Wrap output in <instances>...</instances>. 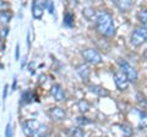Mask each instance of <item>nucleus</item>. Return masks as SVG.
<instances>
[{
	"label": "nucleus",
	"instance_id": "20",
	"mask_svg": "<svg viewBox=\"0 0 147 137\" xmlns=\"http://www.w3.org/2000/svg\"><path fill=\"white\" fill-rule=\"evenodd\" d=\"M82 13H84V16L86 17L87 20H91L92 17H93V15H94V12H93V10H92L91 7H86L84 11H82Z\"/></svg>",
	"mask_w": 147,
	"mask_h": 137
},
{
	"label": "nucleus",
	"instance_id": "27",
	"mask_svg": "<svg viewBox=\"0 0 147 137\" xmlns=\"http://www.w3.org/2000/svg\"><path fill=\"white\" fill-rule=\"evenodd\" d=\"M7 31H9L7 28H3L1 30V37H5V36L7 34Z\"/></svg>",
	"mask_w": 147,
	"mask_h": 137
},
{
	"label": "nucleus",
	"instance_id": "26",
	"mask_svg": "<svg viewBox=\"0 0 147 137\" xmlns=\"http://www.w3.org/2000/svg\"><path fill=\"white\" fill-rule=\"evenodd\" d=\"M15 58H16V60H18V58H20V45H16V55H15Z\"/></svg>",
	"mask_w": 147,
	"mask_h": 137
},
{
	"label": "nucleus",
	"instance_id": "22",
	"mask_svg": "<svg viewBox=\"0 0 147 137\" xmlns=\"http://www.w3.org/2000/svg\"><path fill=\"white\" fill-rule=\"evenodd\" d=\"M76 121H77V124H80V125H86V124H90V120H87V119H86V118H84V116L77 118V119H76Z\"/></svg>",
	"mask_w": 147,
	"mask_h": 137
},
{
	"label": "nucleus",
	"instance_id": "16",
	"mask_svg": "<svg viewBox=\"0 0 147 137\" xmlns=\"http://www.w3.org/2000/svg\"><path fill=\"white\" fill-rule=\"evenodd\" d=\"M64 25L67 27H71L74 25V15L71 12H66L64 15Z\"/></svg>",
	"mask_w": 147,
	"mask_h": 137
},
{
	"label": "nucleus",
	"instance_id": "18",
	"mask_svg": "<svg viewBox=\"0 0 147 137\" xmlns=\"http://www.w3.org/2000/svg\"><path fill=\"white\" fill-rule=\"evenodd\" d=\"M139 126L141 129H145L147 127V115L145 113H140V122H139Z\"/></svg>",
	"mask_w": 147,
	"mask_h": 137
},
{
	"label": "nucleus",
	"instance_id": "30",
	"mask_svg": "<svg viewBox=\"0 0 147 137\" xmlns=\"http://www.w3.org/2000/svg\"><path fill=\"white\" fill-rule=\"evenodd\" d=\"M144 55H145V59H146V60H147V50H146V52H145V54H144Z\"/></svg>",
	"mask_w": 147,
	"mask_h": 137
},
{
	"label": "nucleus",
	"instance_id": "7",
	"mask_svg": "<svg viewBox=\"0 0 147 137\" xmlns=\"http://www.w3.org/2000/svg\"><path fill=\"white\" fill-rule=\"evenodd\" d=\"M114 82H115L117 87L120 89V91H125L127 88V85H129V81L126 79V76L123 74L121 71H118L114 74Z\"/></svg>",
	"mask_w": 147,
	"mask_h": 137
},
{
	"label": "nucleus",
	"instance_id": "29",
	"mask_svg": "<svg viewBox=\"0 0 147 137\" xmlns=\"http://www.w3.org/2000/svg\"><path fill=\"white\" fill-rule=\"evenodd\" d=\"M4 6H6V4L4 1H0V7H4Z\"/></svg>",
	"mask_w": 147,
	"mask_h": 137
},
{
	"label": "nucleus",
	"instance_id": "4",
	"mask_svg": "<svg viewBox=\"0 0 147 137\" xmlns=\"http://www.w3.org/2000/svg\"><path fill=\"white\" fill-rule=\"evenodd\" d=\"M147 40V30L146 28H136L131 34V43L134 45H140Z\"/></svg>",
	"mask_w": 147,
	"mask_h": 137
},
{
	"label": "nucleus",
	"instance_id": "21",
	"mask_svg": "<svg viewBox=\"0 0 147 137\" xmlns=\"http://www.w3.org/2000/svg\"><path fill=\"white\" fill-rule=\"evenodd\" d=\"M121 131H123L124 136H126V137H130L132 134V129H130L127 125H121Z\"/></svg>",
	"mask_w": 147,
	"mask_h": 137
},
{
	"label": "nucleus",
	"instance_id": "3",
	"mask_svg": "<svg viewBox=\"0 0 147 137\" xmlns=\"http://www.w3.org/2000/svg\"><path fill=\"white\" fill-rule=\"evenodd\" d=\"M119 65H120L121 72L126 76L127 81L136 82V80H137V72H136L135 68L130 65V64H129L127 61H125V60H119Z\"/></svg>",
	"mask_w": 147,
	"mask_h": 137
},
{
	"label": "nucleus",
	"instance_id": "28",
	"mask_svg": "<svg viewBox=\"0 0 147 137\" xmlns=\"http://www.w3.org/2000/svg\"><path fill=\"white\" fill-rule=\"evenodd\" d=\"M16 82H17V80H16V77L13 79V82H12V88L15 89V87H16Z\"/></svg>",
	"mask_w": 147,
	"mask_h": 137
},
{
	"label": "nucleus",
	"instance_id": "31",
	"mask_svg": "<svg viewBox=\"0 0 147 137\" xmlns=\"http://www.w3.org/2000/svg\"><path fill=\"white\" fill-rule=\"evenodd\" d=\"M55 137H60V136H55Z\"/></svg>",
	"mask_w": 147,
	"mask_h": 137
},
{
	"label": "nucleus",
	"instance_id": "12",
	"mask_svg": "<svg viewBox=\"0 0 147 137\" xmlns=\"http://www.w3.org/2000/svg\"><path fill=\"white\" fill-rule=\"evenodd\" d=\"M90 91L92 93L99 95V97H107V95H109L108 91L103 87H100V86H90Z\"/></svg>",
	"mask_w": 147,
	"mask_h": 137
},
{
	"label": "nucleus",
	"instance_id": "11",
	"mask_svg": "<svg viewBox=\"0 0 147 137\" xmlns=\"http://www.w3.org/2000/svg\"><path fill=\"white\" fill-rule=\"evenodd\" d=\"M77 74L80 75V77L82 80H85V81H87L88 80V76H90V67L87 66V65H79L77 66Z\"/></svg>",
	"mask_w": 147,
	"mask_h": 137
},
{
	"label": "nucleus",
	"instance_id": "14",
	"mask_svg": "<svg viewBox=\"0 0 147 137\" xmlns=\"http://www.w3.org/2000/svg\"><path fill=\"white\" fill-rule=\"evenodd\" d=\"M137 17L142 25H144V28L147 30V10H140L137 12Z\"/></svg>",
	"mask_w": 147,
	"mask_h": 137
},
{
	"label": "nucleus",
	"instance_id": "1",
	"mask_svg": "<svg viewBox=\"0 0 147 137\" xmlns=\"http://www.w3.org/2000/svg\"><path fill=\"white\" fill-rule=\"evenodd\" d=\"M96 27L100 34L110 37L114 34V21L113 17L107 11H99L96 19Z\"/></svg>",
	"mask_w": 147,
	"mask_h": 137
},
{
	"label": "nucleus",
	"instance_id": "13",
	"mask_svg": "<svg viewBox=\"0 0 147 137\" xmlns=\"http://www.w3.org/2000/svg\"><path fill=\"white\" fill-rule=\"evenodd\" d=\"M69 135L71 137H85V132L80 127H72L69 130Z\"/></svg>",
	"mask_w": 147,
	"mask_h": 137
},
{
	"label": "nucleus",
	"instance_id": "24",
	"mask_svg": "<svg viewBox=\"0 0 147 137\" xmlns=\"http://www.w3.org/2000/svg\"><path fill=\"white\" fill-rule=\"evenodd\" d=\"M47 7H48V10H49L50 13L54 12V4H53V1H47Z\"/></svg>",
	"mask_w": 147,
	"mask_h": 137
},
{
	"label": "nucleus",
	"instance_id": "8",
	"mask_svg": "<svg viewBox=\"0 0 147 137\" xmlns=\"http://www.w3.org/2000/svg\"><path fill=\"white\" fill-rule=\"evenodd\" d=\"M50 94L54 97L55 100L58 102H61V100L65 99V93H64V89L61 88L60 85H54L52 88H50Z\"/></svg>",
	"mask_w": 147,
	"mask_h": 137
},
{
	"label": "nucleus",
	"instance_id": "9",
	"mask_svg": "<svg viewBox=\"0 0 147 137\" xmlns=\"http://www.w3.org/2000/svg\"><path fill=\"white\" fill-rule=\"evenodd\" d=\"M49 115L52 119H54V120H64L65 116H66V113L61 108L54 107L52 109H49Z\"/></svg>",
	"mask_w": 147,
	"mask_h": 137
},
{
	"label": "nucleus",
	"instance_id": "10",
	"mask_svg": "<svg viewBox=\"0 0 147 137\" xmlns=\"http://www.w3.org/2000/svg\"><path fill=\"white\" fill-rule=\"evenodd\" d=\"M114 4L119 7V10L123 11V12H126L129 11L130 9L132 7V5H134V3L130 1V0H125V1H120V0H117V1H114Z\"/></svg>",
	"mask_w": 147,
	"mask_h": 137
},
{
	"label": "nucleus",
	"instance_id": "6",
	"mask_svg": "<svg viewBox=\"0 0 147 137\" xmlns=\"http://www.w3.org/2000/svg\"><path fill=\"white\" fill-rule=\"evenodd\" d=\"M47 7V1H42V0H36L32 4V15H33L34 19L40 20L43 15L44 9Z\"/></svg>",
	"mask_w": 147,
	"mask_h": 137
},
{
	"label": "nucleus",
	"instance_id": "2",
	"mask_svg": "<svg viewBox=\"0 0 147 137\" xmlns=\"http://www.w3.org/2000/svg\"><path fill=\"white\" fill-rule=\"evenodd\" d=\"M22 127H24L25 134L32 137H43L44 134L47 132V126L42 125L37 120H26L22 124Z\"/></svg>",
	"mask_w": 147,
	"mask_h": 137
},
{
	"label": "nucleus",
	"instance_id": "15",
	"mask_svg": "<svg viewBox=\"0 0 147 137\" xmlns=\"http://www.w3.org/2000/svg\"><path fill=\"white\" fill-rule=\"evenodd\" d=\"M11 20V12L0 11V24H7Z\"/></svg>",
	"mask_w": 147,
	"mask_h": 137
},
{
	"label": "nucleus",
	"instance_id": "5",
	"mask_svg": "<svg viewBox=\"0 0 147 137\" xmlns=\"http://www.w3.org/2000/svg\"><path fill=\"white\" fill-rule=\"evenodd\" d=\"M82 56L84 59L90 62V64H93V65H97L102 61V56L99 55V53H97L94 49H85L84 52H82Z\"/></svg>",
	"mask_w": 147,
	"mask_h": 137
},
{
	"label": "nucleus",
	"instance_id": "23",
	"mask_svg": "<svg viewBox=\"0 0 147 137\" xmlns=\"http://www.w3.org/2000/svg\"><path fill=\"white\" fill-rule=\"evenodd\" d=\"M5 137H12V130H11V124L9 122L5 129Z\"/></svg>",
	"mask_w": 147,
	"mask_h": 137
},
{
	"label": "nucleus",
	"instance_id": "17",
	"mask_svg": "<svg viewBox=\"0 0 147 137\" xmlns=\"http://www.w3.org/2000/svg\"><path fill=\"white\" fill-rule=\"evenodd\" d=\"M33 93L31 92V91H26L25 93H22V103L25 104H28L30 102H32V99H33Z\"/></svg>",
	"mask_w": 147,
	"mask_h": 137
},
{
	"label": "nucleus",
	"instance_id": "25",
	"mask_svg": "<svg viewBox=\"0 0 147 137\" xmlns=\"http://www.w3.org/2000/svg\"><path fill=\"white\" fill-rule=\"evenodd\" d=\"M7 89H9V86H7V85H5V87H4V93H3V98H4V100L6 99V95H7Z\"/></svg>",
	"mask_w": 147,
	"mask_h": 137
},
{
	"label": "nucleus",
	"instance_id": "19",
	"mask_svg": "<svg viewBox=\"0 0 147 137\" xmlns=\"http://www.w3.org/2000/svg\"><path fill=\"white\" fill-rule=\"evenodd\" d=\"M77 105H79V109H80V111H81V113H86L87 110H88V107H90V105H88V103H87L86 100H84V99L80 100Z\"/></svg>",
	"mask_w": 147,
	"mask_h": 137
}]
</instances>
